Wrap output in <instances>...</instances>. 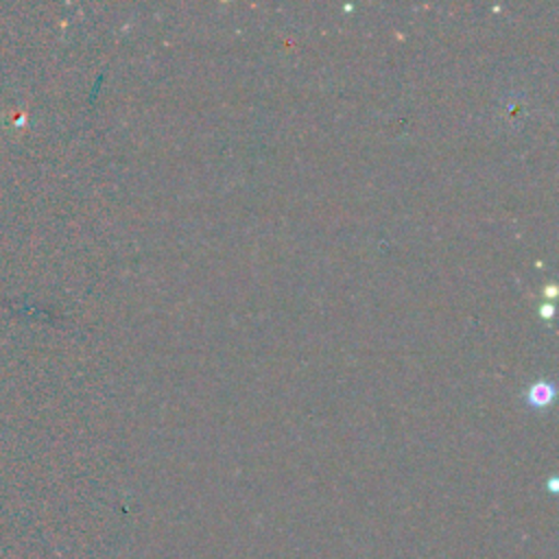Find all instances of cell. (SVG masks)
<instances>
[{
    "label": "cell",
    "instance_id": "cell-1",
    "mask_svg": "<svg viewBox=\"0 0 559 559\" xmlns=\"http://www.w3.org/2000/svg\"><path fill=\"white\" fill-rule=\"evenodd\" d=\"M528 397H531V402H533L535 406H544V404H548L550 397H552V386H550L548 382H537V384L531 386Z\"/></svg>",
    "mask_w": 559,
    "mask_h": 559
}]
</instances>
